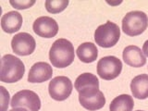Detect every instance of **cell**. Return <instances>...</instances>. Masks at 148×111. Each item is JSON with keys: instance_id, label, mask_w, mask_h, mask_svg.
<instances>
[{"instance_id": "obj_1", "label": "cell", "mask_w": 148, "mask_h": 111, "mask_svg": "<svg viewBox=\"0 0 148 111\" xmlns=\"http://www.w3.org/2000/svg\"><path fill=\"white\" fill-rule=\"evenodd\" d=\"M75 58L73 45L67 39L55 41L49 51V60L56 68L63 69L69 66Z\"/></svg>"}, {"instance_id": "obj_2", "label": "cell", "mask_w": 148, "mask_h": 111, "mask_svg": "<svg viewBox=\"0 0 148 111\" xmlns=\"http://www.w3.org/2000/svg\"><path fill=\"white\" fill-rule=\"evenodd\" d=\"M25 67L22 61L13 55H5L1 59L0 81L6 83H14L22 79Z\"/></svg>"}, {"instance_id": "obj_3", "label": "cell", "mask_w": 148, "mask_h": 111, "mask_svg": "<svg viewBox=\"0 0 148 111\" xmlns=\"http://www.w3.org/2000/svg\"><path fill=\"white\" fill-rule=\"evenodd\" d=\"M148 26L147 15L143 11H131L122 20V31L129 36L142 34Z\"/></svg>"}, {"instance_id": "obj_4", "label": "cell", "mask_w": 148, "mask_h": 111, "mask_svg": "<svg viewBox=\"0 0 148 111\" xmlns=\"http://www.w3.org/2000/svg\"><path fill=\"white\" fill-rule=\"evenodd\" d=\"M120 37V29L119 26L110 21L100 25L95 32V41L101 47L109 48L118 43Z\"/></svg>"}, {"instance_id": "obj_5", "label": "cell", "mask_w": 148, "mask_h": 111, "mask_svg": "<svg viewBox=\"0 0 148 111\" xmlns=\"http://www.w3.org/2000/svg\"><path fill=\"white\" fill-rule=\"evenodd\" d=\"M79 101L82 106L90 111L101 109L106 104L104 94L99 87L88 86L79 92Z\"/></svg>"}, {"instance_id": "obj_6", "label": "cell", "mask_w": 148, "mask_h": 111, "mask_svg": "<svg viewBox=\"0 0 148 111\" xmlns=\"http://www.w3.org/2000/svg\"><path fill=\"white\" fill-rule=\"evenodd\" d=\"M122 71L120 59L113 56L102 58L97 63V74L103 80L110 81L119 77Z\"/></svg>"}, {"instance_id": "obj_7", "label": "cell", "mask_w": 148, "mask_h": 111, "mask_svg": "<svg viewBox=\"0 0 148 111\" xmlns=\"http://www.w3.org/2000/svg\"><path fill=\"white\" fill-rule=\"evenodd\" d=\"M72 82L66 76H58L49 82L48 92L54 100L64 101L71 95Z\"/></svg>"}, {"instance_id": "obj_8", "label": "cell", "mask_w": 148, "mask_h": 111, "mask_svg": "<svg viewBox=\"0 0 148 111\" xmlns=\"http://www.w3.org/2000/svg\"><path fill=\"white\" fill-rule=\"evenodd\" d=\"M10 105L13 108H26L29 111H39L41 108V100L34 92L22 90L13 95Z\"/></svg>"}, {"instance_id": "obj_9", "label": "cell", "mask_w": 148, "mask_h": 111, "mask_svg": "<svg viewBox=\"0 0 148 111\" xmlns=\"http://www.w3.org/2000/svg\"><path fill=\"white\" fill-rule=\"evenodd\" d=\"M13 52L18 56H29L34 52L36 43L34 38L27 32H20L11 40Z\"/></svg>"}, {"instance_id": "obj_10", "label": "cell", "mask_w": 148, "mask_h": 111, "mask_svg": "<svg viewBox=\"0 0 148 111\" xmlns=\"http://www.w3.org/2000/svg\"><path fill=\"white\" fill-rule=\"evenodd\" d=\"M34 32L43 38H53L58 32V22L54 18L44 16L36 18L32 25Z\"/></svg>"}, {"instance_id": "obj_11", "label": "cell", "mask_w": 148, "mask_h": 111, "mask_svg": "<svg viewBox=\"0 0 148 111\" xmlns=\"http://www.w3.org/2000/svg\"><path fill=\"white\" fill-rule=\"evenodd\" d=\"M53 75L52 67L46 62H37L32 65L28 75V82L41 83L50 80Z\"/></svg>"}, {"instance_id": "obj_12", "label": "cell", "mask_w": 148, "mask_h": 111, "mask_svg": "<svg viewBox=\"0 0 148 111\" xmlns=\"http://www.w3.org/2000/svg\"><path fill=\"white\" fill-rule=\"evenodd\" d=\"M123 60L127 65L133 68H141L146 63L145 56L136 45H129L123 50Z\"/></svg>"}, {"instance_id": "obj_13", "label": "cell", "mask_w": 148, "mask_h": 111, "mask_svg": "<svg viewBox=\"0 0 148 111\" xmlns=\"http://www.w3.org/2000/svg\"><path fill=\"white\" fill-rule=\"evenodd\" d=\"M22 16L17 11H9L4 14L1 18L2 30L8 34H13L21 29L22 25Z\"/></svg>"}, {"instance_id": "obj_14", "label": "cell", "mask_w": 148, "mask_h": 111, "mask_svg": "<svg viewBox=\"0 0 148 111\" xmlns=\"http://www.w3.org/2000/svg\"><path fill=\"white\" fill-rule=\"evenodd\" d=\"M132 95L137 99H146L148 97V75L141 74L132 79L131 82Z\"/></svg>"}, {"instance_id": "obj_15", "label": "cell", "mask_w": 148, "mask_h": 111, "mask_svg": "<svg viewBox=\"0 0 148 111\" xmlns=\"http://www.w3.org/2000/svg\"><path fill=\"white\" fill-rule=\"evenodd\" d=\"M77 56L81 61L84 63H92L98 57V50L92 43H83L77 48Z\"/></svg>"}, {"instance_id": "obj_16", "label": "cell", "mask_w": 148, "mask_h": 111, "mask_svg": "<svg viewBox=\"0 0 148 111\" xmlns=\"http://www.w3.org/2000/svg\"><path fill=\"white\" fill-rule=\"evenodd\" d=\"M134 102L132 96L129 95H120L110 103V111H132Z\"/></svg>"}, {"instance_id": "obj_17", "label": "cell", "mask_w": 148, "mask_h": 111, "mask_svg": "<svg viewBox=\"0 0 148 111\" xmlns=\"http://www.w3.org/2000/svg\"><path fill=\"white\" fill-rule=\"evenodd\" d=\"M75 89L79 92L82 89L88 86L99 87V81L95 75L92 73H83L79 76L75 81Z\"/></svg>"}, {"instance_id": "obj_18", "label": "cell", "mask_w": 148, "mask_h": 111, "mask_svg": "<svg viewBox=\"0 0 148 111\" xmlns=\"http://www.w3.org/2000/svg\"><path fill=\"white\" fill-rule=\"evenodd\" d=\"M68 0H47L45 1V8L49 13L57 14L62 12L68 7Z\"/></svg>"}, {"instance_id": "obj_19", "label": "cell", "mask_w": 148, "mask_h": 111, "mask_svg": "<svg viewBox=\"0 0 148 111\" xmlns=\"http://www.w3.org/2000/svg\"><path fill=\"white\" fill-rule=\"evenodd\" d=\"M9 4L11 5L13 8H15L17 9H26V8H30L35 4L34 0H28V1H9Z\"/></svg>"}, {"instance_id": "obj_20", "label": "cell", "mask_w": 148, "mask_h": 111, "mask_svg": "<svg viewBox=\"0 0 148 111\" xmlns=\"http://www.w3.org/2000/svg\"><path fill=\"white\" fill-rule=\"evenodd\" d=\"M0 90H1V111H7L9 104V94L3 86H0Z\"/></svg>"}, {"instance_id": "obj_21", "label": "cell", "mask_w": 148, "mask_h": 111, "mask_svg": "<svg viewBox=\"0 0 148 111\" xmlns=\"http://www.w3.org/2000/svg\"><path fill=\"white\" fill-rule=\"evenodd\" d=\"M143 53L145 56L148 58V40L145 42V44L143 45Z\"/></svg>"}, {"instance_id": "obj_22", "label": "cell", "mask_w": 148, "mask_h": 111, "mask_svg": "<svg viewBox=\"0 0 148 111\" xmlns=\"http://www.w3.org/2000/svg\"><path fill=\"white\" fill-rule=\"evenodd\" d=\"M9 111H29V110H27L24 108H12L11 110H9Z\"/></svg>"}, {"instance_id": "obj_23", "label": "cell", "mask_w": 148, "mask_h": 111, "mask_svg": "<svg viewBox=\"0 0 148 111\" xmlns=\"http://www.w3.org/2000/svg\"><path fill=\"white\" fill-rule=\"evenodd\" d=\"M137 111H143V110H137Z\"/></svg>"}]
</instances>
